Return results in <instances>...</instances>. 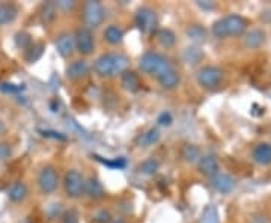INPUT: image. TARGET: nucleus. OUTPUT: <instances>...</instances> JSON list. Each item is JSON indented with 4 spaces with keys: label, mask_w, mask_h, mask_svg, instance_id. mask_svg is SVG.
<instances>
[{
    "label": "nucleus",
    "mask_w": 271,
    "mask_h": 223,
    "mask_svg": "<svg viewBox=\"0 0 271 223\" xmlns=\"http://www.w3.org/2000/svg\"><path fill=\"white\" fill-rule=\"evenodd\" d=\"M264 42H265V33H264L262 30H259V29L250 30V32L245 35V38H244V44H245V47L250 49V50L259 49Z\"/></svg>",
    "instance_id": "obj_21"
},
{
    "label": "nucleus",
    "mask_w": 271,
    "mask_h": 223,
    "mask_svg": "<svg viewBox=\"0 0 271 223\" xmlns=\"http://www.w3.org/2000/svg\"><path fill=\"white\" fill-rule=\"evenodd\" d=\"M162 139V133H160V130L157 128V127H152V128H148L145 133H142L137 140H136V143H137V146H140V148H149V146H154V145H157L159 142Z\"/></svg>",
    "instance_id": "obj_17"
},
{
    "label": "nucleus",
    "mask_w": 271,
    "mask_h": 223,
    "mask_svg": "<svg viewBox=\"0 0 271 223\" xmlns=\"http://www.w3.org/2000/svg\"><path fill=\"white\" fill-rule=\"evenodd\" d=\"M54 5H56L57 11L60 9V11H63V12H70V11H73V9L77 6V3H76V2H71V0H60V2H54Z\"/></svg>",
    "instance_id": "obj_31"
},
{
    "label": "nucleus",
    "mask_w": 271,
    "mask_h": 223,
    "mask_svg": "<svg viewBox=\"0 0 271 223\" xmlns=\"http://www.w3.org/2000/svg\"><path fill=\"white\" fill-rule=\"evenodd\" d=\"M14 84H2L0 86V89L2 91H5V92H20L23 87H20V86H17V87H12Z\"/></svg>",
    "instance_id": "obj_37"
},
{
    "label": "nucleus",
    "mask_w": 271,
    "mask_h": 223,
    "mask_svg": "<svg viewBox=\"0 0 271 223\" xmlns=\"http://www.w3.org/2000/svg\"><path fill=\"white\" fill-rule=\"evenodd\" d=\"M121 84L128 92H137L140 89V86H142L140 84V79H139V74H136L134 71H130V70H127L125 73H122Z\"/></svg>",
    "instance_id": "obj_22"
},
{
    "label": "nucleus",
    "mask_w": 271,
    "mask_h": 223,
    "mask_svg": "<svg viewBox=\"0 0 271 223\" xmlns=\"http://www.w3.org/2000/svg\"><path fill=\"white\" fill-rule=\"evenodd\" d=\"M155 38H157L159 44H160L162 47H164V49H172V47H175V44H176V35H175L173 30H170V29H157Z\"/></svg>",
    "instance_id": "obj_23"
},
{
    "label": "nucleus",
    "mask_w": 271,
    "mask_h": 223,
    "mask_svg": "<svg viewBox=\"0 0 271 223\" xmlns=\"http://www.w3.org/2000/svg\"><path fill=\"white\" fill-rule=\"evenodd\" d=\"M173 65L169 60V57H166L159 52H146L139 59V70L148 76L159 77L160 74H163L164 71H167Z\"/></svg>",
    "instance_id": "obj_3"
},
{
    "label": "nucleus",
    "mask_w": 271,
    "mask_h": 223,
    "mask_svg": "<svg viewBox=\"0 0 271 223\" xmlns=\"http://www.w3.org/2000/svg\"><path fill=\"white\" fill-rule=\"evenodd\" d=\"M18 12L20 9L15 3H9V2L0 3V26L14 23L18 17Z\"/></svg>",
    "instance_id": "obj_14"
},
{
    "label": "nucleus",
    "mask_w": 271,
    "mask_h": 223,
    "mask_svg": "<svg viewBox=\"0 0 271 223\" xmlns=\"http://www.w3.org/2000/svg\"><path fill=\"white\" fill-rule=\"evenodd\" d=\"M157 122H159L160 125H163V127H169V125L173 122V116H172V113H170V112L164 110L159 115Z\"/></svg>",
    "instance_id": "obj_33"
},
{
    "label": "nucleus",
    "mask_w": 271,
    "mask_h": 223,
    "mask_svg": "<svg viewBox=\"0 0 271 223\" xmlns=\"http://www.w3.org/2000/svg\"><path fill=\"white\" fill-rule=\"evenodd\" d=\"M183 59L189 65H196V63H199L204 59V52L199 47H189V49L184 50Z\"/></svg>",
    "instance_id": "obj_26"
},
{
    "label": "nucleus",
    "mask_w": 271,
    "mask_h": 223,
    "mask_svg": "<svg viewBox=\"0 0 271 223\" xmlns=\"http://www.w3.org/2000/svg\"><path fill=\"white\" fill-rule=\"evenodd\" d=\"M157 80H159V83L162 86L163 89H166V91H173V89H176L179 83H181V76H179V73L172 66V68H169L167 71H164L163 74H160L159 77H157Z\"/></svg>",
    "instance_id": "obj_13"
},
{
    "label": "nucleus",
    "mask_w": 271,
    "mask_h": 223,
    "mask_svg": "<svg viewBox=\"0 0 271 223\" xmlns=\"http://www.w3.org/2000/svg\"><path fill=\"white\" fill-rule=\"evenodd\" d=\"M11 154H12L11 146H9L8 143H5V142H0V160H6V159H9Z\"/></svg>",
    "instance_id": "obj_34"
},
{
    "label": "nucleus",
    "mask_w": 271,
    "mask_h": 223,
    "mask_svg": "<svg viewBox=\"0 0 271 223\" xmlns=\"http://www.w3.org/2000/svg\"><path fill=\"white\" fill-rule=\"evenodd\" d=\"M41 17H42V21L47 25V23H52L54 18H56V14H57V8L54 5V2H49L42 6V11H41Z\"/></svg>",
    "instance_id": "obj_29"
},
{
    "label": "nucleus",
    "mask_w": 271,
    "mask_h": 223,
    "mask_svg": "<svg viewBox=\"0 0 271 223\" xmlns=\"http://www.w3.org/2000/svg\"><path fill=\"white\" fill-rule=\"evenodd\" d=\"M181 157H183V160H184L186 163L193 165V163H197L202 155H200V149H199L197 146L187 143V145H184L183 149H181Z\"/></svg>",
    "instance_id": "obj_25"
},
{
    "label": "nucleus",
    "mask_w": 271,
    "mask_h": 223,
    "mask_svg": "<svg viewBox=\"0 0 271 223\" xmlns=\"http://www.w3.org/2000/svg\"><path fill=\"white\" fill-rule=\"evenodd\" d=\"M197 169H199V172L200 173H204L205 176H210V178H213V176H216L217 173H218V162H217L216 157H213V155H204V157H200V160L197 162Z\"/></svg>",
    "instance_id": "obj_16"
},
{
    "label": "nucleus",
    "mask_w": 271,
    "mask_h": 223,
    "mask_svg": "<svg viewBox=\"0 0 271 223\" xmlns=\"http://www.w3.org/2000/svg\"><path fill=\"white\" fill-rule=\"evenodd\" d=\"M211 184L214 187V190H217L221 195H229L234 189H235V180L231 175L226 173H217L216 176H213Z\"/></svg>",
    "instance_id": "obj_12"
},
{
    "label": "nucleus",
    "mask_w": 271,
    "mask_h": 223,
    "mask_svg": "<svg viewBox=\"0 0 271 223\" xmlns=\"http://www.w3.org/2000/svg\"><path fill=\"white\" fill-rule=\"evenodd\" d=\"M103 36H104V41L110 46H119L124 41V30L118 25H110L104 29Z\"/></svg>",
    "instance_id": "obj_19"
},
{
    "label": "nucleus",
    "mask_w": 271,
    "mask_h": 223,
    "mask_svg": "<svg viewBox=\"0 0 271 223\" xmlns=\"http://www.w3.org/2000/svg\"><path fill=\"white\" fill-rule=\"evenodd\" d=\"M199 6H200V8L208 9V8H213V6H214V3H213V2H200V3H199Z\"/></svg>",
    "instance_id": "obj_38"
},
{
    "label": "nucleus",
    "mask_w": 271,
    "mask_h": 223,
    "mask_svg": "<svg viewBox=\"0 0 271 223\" xmlns=\"http://www.w3.org/2000/svg\"><path fill=\"white\" fill-rule=\"evenodd\" d=\"M76 39V50L81 56H91L95 52V38L94 32L87 28H79L74 33Z\"/></svg>",
    "instance_id": "obj_9"
},
{
    "label": "nucleus",
    "mask_w": 271,
    "mask_h": 223,
    "mask_svg": "<svg viewBox=\"0 0 271 223\" xmlns=\"http://www.w3.org/2000/svg\"><path fill=\"white\" fill-rule=\"evenodd\" d=\"M196 80L204 89H214L223 80V70L214 65L202 66L196 74Z\"/></svg>",
    "instance_id": "obj_7"
},
{
    "label": "nucleus",
    "mask_w": 271,
    "mask_h": 223,
    "mask_svg": "<svg viewBox=\"0 0 271 223\" xmlns=\"http://www.w3.org/2000/svg\"><path fill=\"white\" fill-rule=\"evenodd\" d=\"M56 50L57 53L62 56V57H71L76 52V39H74V35L70 33V32H63L60 35H57L56 38Z\"/></svg>",
    "instance_id": "obj_11"
},
{
    "label": "nucleus",
    "mask_w": 271,
    "mask_h": 223,
    "mask_svg": "<svg viewBox=\"0 0 271 223\" xmlns=\"http://www.w3.org/2000/svg\"><path fill=\"white\" fill-rule=\"evenodd\" d=\"M250 223H271V220L264 214H255L250 217Z\"/></svg>",
    "instance_id": "obj_36"
},
{
    "label": "nucleus",
    "mask_w": 271,
    "mask_h": 223,
    "mask_svg": "<svg viewBox=\"0 0 271 223\" xmlns=\"http://www.w3.org/2000/svg\"><path fill=\"white\" fill-rule=\"evenodd\" d=\"M247 25L249 23L244 17L231 14V15H226V17L217 20L211 28V32L217 39H226V38H231V36L243 35L244 30L247 29Z\"/></svg>",
    "instance_id": "obj_2"
},
{
    "label": "nucleus",
    "mask_w": 271,
    "mask_h": 223,
    "mask_svg": "<svg viewBox=\"0 0 271 223\" xmlns=\"http://www.w3.org/2000/svg\"><path fill=\"white\" fill-rule=\"evenodd\" d=\"M6 133V125L3 124V121L0 119V136H3Z\"/></svg>",
    "instance_id": "obj_39"
},
{
    "label": "nucleus",
    "mask_w": 271,
    "mask_h": 223,
    "mask_svg": "<svg viewBox=\"0 0 271 223\" xmlns=\"http://www.w3.org/2000/svg\"><path fill=\"white\" fill-rule=\"evenodd\" d=\"M84 195H87L94 200H100L106 196L104 187H103V184L100 183L98 178L91 176L84 181Z\"/></svg>",
    "instance_id": "obj_15"
},
{
    "label": "nucleus",
    "mask_w": 271,
    "mask_h": 223,
    "mask_svg": "<svg viewBox=\"0 0 271 223\" xmlns=\"http://www.w3.org/2000/svg\"><path fill=\"white\" fill-rule=\"evenodd\" d=\"M104 18H106V9L101 2H95V0L84 2V5H83L84 28L91 29V30L100 28L103 25Z\"/></svg>",
    "instance_id": "obj_4"
},
{
    "label": "nucleus",
    "mask_w": 271,
    "mask_h": 223,
    "mask_svg": "<svg viewBox=\"0 0 271 223\" xmlns=\"http://www.w3.org/2000/svg\"><path fill=\"white\" fill-rule=\"evenodd\" d=\"M200 223H220L218 213H217V208L214 205H208V207H205V210L202 211Z\"/></svg>",
    "instance_id": "obj_28"
},
{
    "label": "nucleus",
    "mask_w": 271,
    "mask_h": 223,
    "mask_svg": "<svg viewBox=\"0 0 271 223\" xmlns=\"http://www.w3.org/2000/svg\"><path fill=\"white\" fill-rule=\"evenodd\" d=\"M134 23L137 29L145 33V35H151L157 32V26H159V17L157 12L149 8V6H142L137 9L134 15Z\"/></svg>",
    "instance_id": "obj_5"
},
{
    "label": "nucleus",
    "mask_w": 271,
    "mask_h": 223,
    "mask_svg": "<svg viewBox=\"0 0 271 223\" xmlns=\"http://www.w3.org/2000/svg\"><path fill=\"white\" fill-rule=\"evenodd\" d=\"M128 56L119 52H108L94 62V73L103 79H111L116 76H122V73L128 70Z\"/></svg>",
    "instance_id": "obj_1"
},
{
    "label": "nucleus",
    "mask_w": 271,
    "mask_h": 223,
    "mask_svg": "<svg viewBox=\"0 0 271 223\" xmlns=\"http://www.w3.org/2000/svg\"><path fill=\"white\" fill-rule=\"evenodd\" d=\"M62 223H79V217H77V214L74 211H70V213H66L63 216Z\"/></svg>",
    "instance_id": "obj_35"
},
{
    "label": "nucleus",
    "mask_w": 271,
    "mask_h": 223,
    "mask_svg": "<svg viewBox=\"0 0 271 223\" xmlns=\"http://www.w3.org/2000/svg\"><path fill=\"white\" fill-rule=\"evenodd\" d=\"M84 178L77 169H68L63 176L65 195L70 199H79L84 195Z\"/></svg>",
    "instance_id": "obj_6"
},
{
    "label": "nucleus",
    "mask_w": 271,
    "mask_h": 223,
    "mask_svg": "<svg viewBox=\"0 0 271 223\" xmlns=\"http://www.w3.org/2000/svg\"><path fill=\"white\" fill-rule=\"evenodd\" d=\"M110 223H127L125 220H122V219H115V220H111Z\"/></svg>",
    "instance_id": "obj_40"
},
{
    "label": "nucleus",
    "mask_w": 271,
    "mask_h": 223,
    "mask_svg": "<svg viewBox=\"0 0 271 223\" xmlns=\"http://www.w3.org/2000/svg\"><path fill=\"white\" fill-rule=\"evenodd\" d=\"M253 160L258 163V165H262V166H268L271 165V145L270 143H259L255 146L253 152Z\"/></svg>",
    "instance_id": "obj_18"
},
{
    "label": "nucleus",
    "mask_w": 271,
    "mask_h": 223,
    "mask_svg": "<svg viewBox=\"0 0 271 223\" xmlns=\"http://www.w3.org/2000/svg\"><path fill=\"white\" fill-rule=\"evenodd\" d=\"M57 184H59V175H57L56 167L52 166V165H47V166H44L39 170V173H38V186H39V190L44 195L54 193L56 189H57Z\"/></svg>",
    "instance_id": "obj_8"
},
{
    "label": "nucleus",
    "mask_w": 271,
    "mask_h": 223,
    "mask_svg": "<svg viewBox=\"0 0 271 223\" xmlns=\"http://www.w3.org/2000/svg\"><path fill=\"white\" fill-rule=\"evenodd\" d=\"M159 169H160V163H159V160H155V159H146V160H143V162L139 165V172L143 173V175H146V176L155 175Z\"/></svg>",
    "instance_id": "obj_27"
},
{
    "label": "nucleus",
    "mask_w": 271,
    "mask_h": 223,
    "mask_svg": "<svg viewBox=\"0 0 271 223\" xmlns=\"http://www.w3.org/2000/svg\"><path fill=\"white\" fill-rule=\"evenodd\" d=\"M186 35L190 41L200 44V42H205L207 39V29L200 25H190L189 28L186 29Z\"/></svg>",
    "instance_id": "obj_24"
},
{
    "label": "nucleus",
    "mask_w": 271,
    "mask_h": 223,
    "mask_svg": "<svg viewBox=\"0 0 271 223\" xmlns=\"http://www.w3.org/2000/svg\"><path fill=\"white\" fill-rule=\"evenodd\" d=\"M94 220L97 223H110L111 222V214L107 210H100L94 214Z\"/></svg>",
    "instance_id": "obj_32"
},
{
    "label": "nucleus",
    "mask_w": 271,
    "mask_h": 223,
    "mask_svg": "<svg viewBox=\"0 0 271 223\" xmlns=\"http://www.w3.org/2000/svg\"><path fill=\"white\" fill-rule=\"evenodd\" d=\"M91 71V65L87 60L84 59H77V60H73L70 65H66V70H65V76L68 80L71 82H77L84 79Z\"/></svg>",
    "instance_id": "obj_10"
},
{
    "label": "nucleus",
    "mask_w": 271,
    "mask_h": 223,
    "mask_svg": "<svg viewBox=\"0 0 271 223\" xmlns=\"http://www.w3.org/2000/svg\"><path fill=\"white\" fill-rule=\"evenodd\" d=\"M42 50H44V46H42V44H33V46H30L26 53L27 62L32 63V62L38 60V59L41 57V55H42Z\"/></svg>",
    "instance_id": "obj_30"
},
{
    "label": "nucleus",
    "mask_w": 271,
    "mask_h": 223,
    "mask_svg": "<svg viewBox=\"0 0 271 223\" xmlns=\"http://www.w3.org/2000/svg\"><path fill=\"white\" fill-rule=\"evenodd\" d=\"M27 195H29V189H27V186L23 181L14 183V184L9 187V190H8V197H9V200H11V202H15V204L23 202L27 197Z\"/></svg>",
    "instance_id": "obj_20"
}]
</instances>
